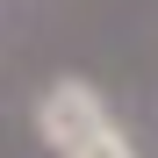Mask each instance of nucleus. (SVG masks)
I'll return each mask as SVG.
<instances>
[{
	"instance_id": "f257e3e1",
	"label": "nucleus",
	"mask_w": 158,
	"mask_h": 158,
	"mask_svg": "<svg viewBox=\"0 0 158 158\" xmlns=\"http://www.w3.org/2000/svg\"><path fill=\"white\" fill-rule=\"evenodd\" d=\"M36 137H43L50 158H137V144H129V129L115 122V108L101 101L94 79H79V72H58L36 94Z\"/></svg>"
}]
</instances>
